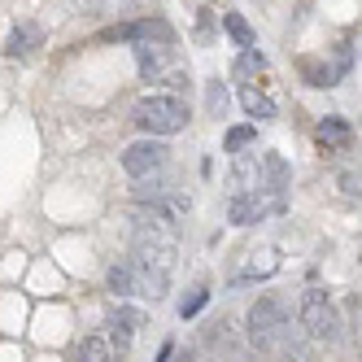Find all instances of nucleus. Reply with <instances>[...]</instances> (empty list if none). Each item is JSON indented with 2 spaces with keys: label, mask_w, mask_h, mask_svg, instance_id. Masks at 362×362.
Instances as JSON below:
<instances>
[{
  "label": "nucleus",
  "mask_w": 362,
  "mask_h": 362,
  "mask_svg": "<svg viewBox=\"0 0 362 362\" xmlns=\"http://www.w3.org/2000/svg\"><path fill=\"white\" fill-rule=\"evenodd\" d=\"M136 122L153 140H162V136H175V132L188 127V105L179 96H170V92H153V96L136 100Z\"/></svg>",
  "instance_id": "obj_1"
},
{
  "label": "nucleus",
  "mask_w": 362,
  "mask_h": 362,
  "mask_svg": "<svg viewBox=\"0 0 362 362\" xmlns=\"http://www.w3.org/2000/svg\"><path fill=\"white\" fill-rule=\"evenodd\" d=\"M297 323L305 327V336H315L323 345H336L341 341V310L332 305V297L323 288H305L301 301H297Z\"/></svg>",
  "instance_id": "obj_2"
},
{
  "label": "nucleus",
  "mask_w": 362,
  "mask_h": 362,
  "mask_svg": "<svg viewBox=\"0 0 362 362\" xmlns=\"http://www.w3.org/2000/svg\"><path fill=\"white\" fill-rule=\"evenodd\" d=\"M288 336H293V323H288V305L279 297H257L249 305V341L257 349H275Z\"/></svg>",
  "instance_id": "obj_3"
},
{
  "label": "nucleus",
  "mask_w": 362,
  "mask_h": 362,
  "mask_svg": "<svg viewBox=\"0 0 362 362\" xmlns=\"http://www.w3.org/2000/svg\"><path fill=\"white\" fill-rule=\"evenodd\" d=\"M275 210H284V197H267L262 188H257V192H236V197H231L227 218L236 223V227H249V223L267 218V214H275Z\"/></svg>",
  "instance_id": "obj_4"
},
{
  "label": "nucleus",
  "mask_w": 362,
  "mask_h": 362,
  "mask_svg": "<svg viewBox=\"0 0 362 362\" xmlns=\"http://www.w3.org/2000/svg\"><path fill=\"white\" fill-rule=\"evenodd\" d=\"M162 162H166V144H162V140H153V136H148V140H136L132 148L122 153V170H127V175H136V179L153 175Z\"/></svg>",
  "instance_id": "obj_5"
},
{
  "label": "nucleus",
  "mask_w": 362,
  "mask_h": 362,
  "mask_svg": "<svg viewBox=\"0 0 362 362\" xmlns=\"http://www.w3.org/2000/svg\"><path fill=\"white\" fill-rule=\"evenodd\" d=\"M136 267V293L140 297H166V288H170V271H158V267H144V262H132Z\"/></svg>",
  "instance_id": "obj_6"
},
{
  "label": "nucleus",
  "mask_w": 362,
  "mask_h": 362,
  "mask_svg": "<svg viewBox=\"0 0 362 362\" xmlns=\"http://www.w3.org/2000/svg\"><path fill=\"white\" fill-rule=\"evenodd\" d=\"M349 140H354V132H349V122L345 118H323L319 127H315V144L319 148H349Z\"/></svg>",
  "instance_id": "obj_7"
},
{
  "label": "nucleus",
  "mask_w": 362,
  "mask_h": 362,
  "mask_svg": "<svg viewBox=\"0 0 362 362\" xmlns=\"http://www.w3.org/2000/svg\"><path fill=\"white\" fill-rule=\"evenodd\" d=\"M284 188H288V162L279 153H262V192L284 197Z\"/></svg>",
  "instance_id": "obj_8"
},
{
  "label": "nucleus",
  "mask_w": 362,
  "mask_h": 362,
  "mask_svg": "<svg viewBox=\"0 0 362 362\" xmlns=\"http://www.w3.org/2000/svg\"><path fill=\"white\" fill-rule=\"evenodd\" d=\"M44 40V31L35 27V22H18V27L9 31V44H5V53L9 57H22V53H31V48Z\"/></svg>",
  "instance_id": "obj_9"
},
{
  "label": "nucleus",
  "mask_w": 362,
  "mask_h": 362,
  "mask_svg": "<svg viewBox=\"0 0 362 362\" xmlns=\"http://www.w3.org/2000/svg\"><path fill=\"white\" fill-rule=\"evenodd\" d=\"M231 179H236L240 192H257L262 188V158H240L231 166Z\"/></svg>",
  "instance_id": "obj_10"
},
{
  "label": "nucleus",
  "mask_w": 362,
  "mask_h": 362,
  "mask_svg": "<svg viewBox=\"0 0 362 362\" xmlns=\"http://www.w3.org/2000/svg\"><path fill=\"white\" fill-rule=\"evenodd\" d=\"M240 105H245V114H249V118H275V100H271L267 92H257L253 83H245V88H240Z\"/></svg>",
  "instance_id": "obj_11"
},
{
  "label": "nucleus",
  "mask_w": 362,
  "mask_h": 362,
  "mask_svg": "<svg viewBox=\"0 0 362 362\" xmlns=\"http://www.w3.org/2000/svg\"><path fill=\"white\" fill-rule=\"evenodd\" d=\"M136 66L144 79H158L162 66H166V48H153V44H136Z\"/></svg>",
  "instance_id": "obj_12"
},
{
  "label": "nucleus",
  "mask_w": 362,
  "mask_h": 362,
  "mask_svg": "<svg viewBox=\"0 0 362 362\" xmlns=\"http://www.w3.org/2000/svg\"><path fill=\"white\" fill-rule=\"evenodd\" d=\"M105 279H110V293L114 297H132L136 293V267L132 262H114Z\"/></svg>",
  "instance_id": "obj_13"
},
{
  "label": "nucleus",
  "mask_w": 362,
  "mask_h": 362,
  "mask_svg": "<svg viewBox=\"0 0 362 362\" xmlns=\"http://www.w3.org/2000/svg\"><path fill=\"white\" fill-rule=\"evenodd\" d=\"M74 362H118V358H114V345L105 341V336H88V341L79 345V358Z\"/></svg>",
  "instance_id": "obj_14"
},
{
  "label": "nucleus",
  "mask_w": 362,
  "mask_h": 362,
  "mask_svg": "<svg viewBox=\"0 0 362 362\" xmlns=\"http://www.w3.org/2000/svg\"><path fill=\"white\" fill-rule=\"evenodd\" d=\"M301 74H305L310 88H332V83H336V74H332L323 62H315V57H301Z\"/></svg>",
  "instance_id": "obj_15"
},
{
  "label": "nucleus",
  "mask_w": 362,
  "mask_h": 362,
  "mask_svg": "<svg viewBox=\"0 0 362 362\" xmlns=\"http://www.w3.org/2000/svg\"><path fill=\"white\" fill-rule=\"evenodd\" d=\"M223 27H227V35L236 40L240 48H253V31H249V22L240 13H223Z\"/></svg>",
  "instance_id": "obj_16"
},
{
  "label": "nucleus",
  "mask_w": 362,
  "mask_h": 362,
  "mask_svg": "<svg viewBox=\"0 0 362 362\" xmlns=\"http://www.w3.org/2000/svg\"><path fill=\"white\" fill-rule=\"evenodd\" d=\"M253 140H257V127H231L227 140H223V148H227V153H245Z\"/></svg>",
  "instance_id": "obj_17"
},
{
  "label": "nucleus",
  "mask_w": 362,
  "mask_h": 362,
  "mask_svg": "<svg viewBox=\"0 0 362 362\" xmlns=\"http://www.w3.org/2000/svg\"><path fill=\"white\" fill-rule=\"evenodd\" d=\"M205 301H210V288H205V284H197L192 297H184V305H179V319H197L201 310H205Z\"/></svg>",
  "instance_id": "obj_18"
},
{
  "label": "nucleus",
  "mask_w": 362,
  "mask_h": 362,
  "mask_svg": "<svg viewBox=\"0 0 362 362\" xmlns=\"http://www.w3.org/2000/svg\"><path fill=\"white\" fill-rule=\"evenodd\" d=\"M336 188L345 197H354V201H362V170H341L336 175Z\"/></svg>",
  "instance_id": "obj_19"
},
{
  "label": "nucleus",
  "mask_w": 362,
  "mask_h": 362,
  "mask_svg": "<svg viewBox=\"0 0 362 362\" xmlns=\"http://www.w3.org/2000/svg\"><path fill=\"white\" fill-rule=\"evenodd\" d=\"M205 105H210L214 118H223L227 114V88L223 83H210V88H205Z\"/></svg>",
  "instance_id": "obj_20"
},
{
  "label": "nucleus",
  "mask_w": 362,
  "mask_h": 362,
  "mask_svg": "<svg viewBox=\"0 0 362 362\" xmlns=\"http://www.w3.org/2000/svg\"><path fill=\"white\" fill-rule=\"evenodd\" d=\"M110 323H114V327H132V332H136V327L144 323V315H140V310H132V305H118L114 315H110Z\"/></svg>",
  "instance_id": "obj_21"
},
{
  "label": "nucleus",
  "mask_w": 362,
  "mask_h": 362,
  "mask_svg": "<svg viewBox=\"0 0 362 362\" xmlns=\"http://www.w3.org/2000/svg\"><path fill=\"white\" fill-rule=\"evenodd\" d=\"M262 66H267V57L257 53V48H245L240 62H236V74H253V70H262Z\"/></svg>",
  "instance_id": "obj_22"
},
{
  "label": "nucleus",
  "mask_w": 362,
  "mask_h": 362,
  "mask_svg": "<svg viewBox=\"0 0 362 362\" xmlns=\"http://www.w3.org/2000/svg\"><path fill=\"white\" fill-rule=\"evenodd\" d=\"M349 327H354L358 345H362V301H349Z\"/></svg>",
  "instance_id": "obj_23"
},
{
  "label": "nucleus",
  "mask_w": 362,
  "mask_h": 362,
  "mask_svg": "<svg viewBox=\"0 0 362 362\" xmlns=\"http://www.w3.org/2000/svg\"><path fill=\"white\" fill-rule=\"evenodd\" d=\"M110 327H114V323H110ZM110 345H114L118 354H127V345H132V327H114V341H110Z\"/></svg>",
  "instance_id": "obj_24"
},
{
  "label": "nucleus",
  "mask_w": 362,
  "mask_h": 362,
  "mask_svg": "<svg viewBox=\"0 0 362 362\" xmlns=\"http://www.w3.org/2000/svg\"><path fill=\"white\" fill-rule=\"evenodd\" d=\"M358 262H362V257H358Z\"/></svg>",
  "instance_id": "obj_25"
}]
</instances>
